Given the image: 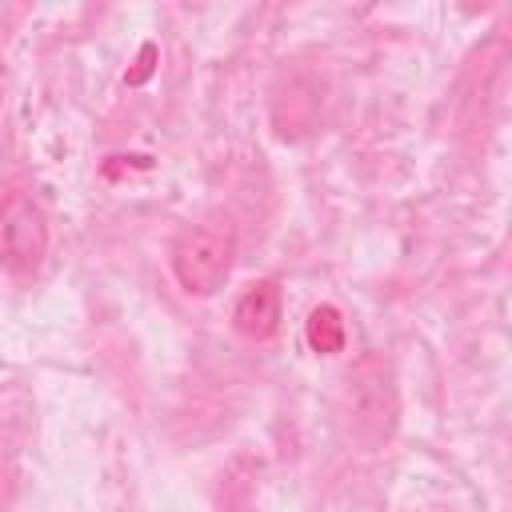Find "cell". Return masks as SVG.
I'll list each match as a JSON object with an SVG mask.
<instances>
[{
  "mask_svg": "<svg viewBox=\"0 0 512 512\" xmlns=\"http://www.w3.org/2000/svg\"><path fill=\"white\" fill-rule=\"evenodd\" d=\"M280 308H284L280 284L276 280H256V284H248L236 296V304H232V328L244 340H268L280 328Z\"/></svg>",
  "mask_w": 512,
  "mask_h": 512,
  "instance_id": "4",
  "label": "cell"
},
{
  "mask_svg": "<svg viewBox=\"0 0 512 512\" xmlns=\"http://www.w3.org/2000/svg\"><path fill=\"white\" fill-rule=\"evenodd\" d=\"M168 264L188 296H212L236 264V224L228 216H208L184 228L172 244Z\"/></svg>",
  "mask_w": 512,
  "mask_h": 512,
  "instance_id": "2",
  "label": "cell"
},
{
  "mask_svg": "<svg viewBox=\"0 0 512 512\" xmlns=\"http://www.w3.org/2000/svg\"><path fill=\"white\" fill-rule=\"evenodd\" d=\"M48 256V216L28 192H8L0 204V264L12 276H32Z\"/></svg>",
  "mask_w": 512,
  "mask_h": 512,
  "instance_id": "3",
  "label": "cell"
},
{
  "mask_svg": "<svg viewBox=\"0 0 512 512\" xmlns=\"http://www.w3.org/2000/svg\"><path fill=\"white\" fill-rule=\"evenodd\" d=\"M304 340L316 356H336L344 352V340H348V324H344V312L336 304H316L304 320Z\"/></svg>",
  "mask_w": 512,
  "mask_h": 512,
  "instance_id": "5",
  "label": "cell"
},
{
  "mask_svg": "<svg viewBox=\"0 0 512 512\" xmlns=\"http://www.w3.org/2000/svg\"><path fill=\"white\" fill-rule=\"evenodd\" d=\"M400 416L396 384H392V364L380 352L360 356L344 376L336 392V424L344 440L360 452H376L392 440Z\"/></svg>",
  "mask_w": 512,
  "mask_h": 512,
  "instance_id": "1",
  "label": "cell"
}]
</instances>
